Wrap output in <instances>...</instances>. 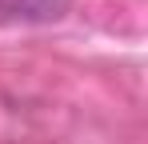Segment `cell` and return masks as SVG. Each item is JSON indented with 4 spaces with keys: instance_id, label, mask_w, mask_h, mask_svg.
<instances>
[]
</instances>
